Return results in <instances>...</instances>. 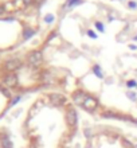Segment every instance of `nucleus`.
I'll return each instance as SVG.
<instances>
[{
	"label": "nucleus",
	"mask_w": 137,
	"mask_h": 148,
	"mask_svg": "<svg viewBox=\"0 0 137 148\" xmlns=\"http://www.w3.org/2000/svg\"><path fill=\"white\" fill-rule=\"evenodd\" d=\"M65 120H66V124L70 128H75V125H77V112L74 109L69 108L65 113Z\"/></svg>",
	"instance_id": "f257e3e1"
},
{
	"label": "nucleus",
	"mask_w": 137,
	"mask_h": 148,
	"mask_svg": "<svg viewBox=\"0 0 137 148\" xmlns=\"http://www.w3.org/2000/svg\"><path fill=\"white\" fill-rule=\"evenodd\" d=\"M42 59H43V55L38 50L32 51V53L28 54V62H30V65H32V66H38V65L42 62Z\"/></svg>",
	"instance_id": "f03ea898"
},
{
	"label": "nucleus",
	"mask_w": 137,
	"mask_h": 148,
	"mask_svg": "<svg viewBox=\"0 0 137 148\" xmlns=\"http://www.w3.org/2000/svg\"><path fill=\"white\" fill-rule=\"evenodd\" d=\"M97 106H98L97 98H94V97H90V96H87L86 101L83 102L82 108H83L85 110H87V112H94V110L97 109Z\"/></svg>",
	"instance_id": "7ed1b4c3"
},
{
	"label": "nucleus",
	"mask_w": 137,
	"mask_h": 148,
	"mask_svg": "<svg viewBox=\"0 0 137 148\" xmlns=\"http://www.w3.org/2000/svg\"><path fill=\"white\" fill-rule=\"evenodd\" d=\"M48 100H50V102L52 104V105H55V106H61V105H63V104L66 102V97L62 96V94H59V93L48 94Z\"/></svg>",
	"instance_id": "20e7f679"
},
{
	"label": "nucleus",
	"mask_w": 137,
	"mask_h": 148,
	"mask_svg": "<svg viewBox=\"0 0 137 148\" xmlns=\"http://www.w3.org/2000/svg\"><path fill=\"white\" fill-rule=\"evenodd\" d=\"M0 148H14L8 133H5L4 131H0Z\"/></svg>",
	"instance_id": "39448f33"
},
{
	"label": "nucleus",
	"mask_w": 137,
	"mask_h": 148,
	"mask_svg": "<svg viewBox=\"0 0 137 148\" xmlns=\"http://www.w3.org/2000/svg\"><path fill=\"white\" fill-rule=\"evenodd\" d=\"M87 98V94L85 93V92H81V90H78V92H75V93H73V101H74V104H77V105H83V102L86 101Z\"/></svg>",
	"instance_id": "423d86ee"
},
{
	"label": "nucleus",
	"mask_w": 137,
	"mask_h": 148,
	"mask_svg": "<svg viewBox=\"0 0 137 148\" xmlns=\"http://www.w3.org/2000/svg\"><path fill=\"white\" fill-rule=\"evenodd\" d=\"M4 66L7 67L8 70H16V69H19V66H20V61L16 58L8 59L7 62L4 63Z\"/></svg>",
	"instance_id": "0eeeda50"
},
{
	"label": "nucleus",
	"mask_w": 137,
	"mask_h": 148,
	"mask_svg": "<svg viewBox=\"0 0 137 148\" xmlns=\"http://www.w3.org/2000/svg\"><path fill=\"white\" fill-rule=\"evenodd\" d=\"M5 84H7L8 86H15L16 85V78L14 77V75H8L7 78H5Z\"/></svg>",
	"instance_id": "6e6552de"
},
{
	"label": "nucleus",
	"mask_w": 137,
	"mask_h": 148,
	"mask_svg": "<svg viewBox=\"0 0 137 148\" xmlns=\"http://www.w3.org/2000/svg\"><path fill=\"white\" fill-rule=\"evenodd\" d=\"M32 32H34V31H32V30H30V28H27V31L24 32V35H26V38H28V36H30V35H32Z\"/></svg>",
	"instance_id": "1a4fd4ad"
},
{
	"label": "nucleus",
	"mask_w": 137,
	"mask_h": 148,
	"mask_svg": "<svg viewBox=\"0 0 137 148\" xmlns=\"http://www.w3.org/2000/svg\"><path fill=\"white\" fill-rule=\"evenodd\" d=\"M129 7L130 8H134V7H136V3H134V1H130V3H129Z\"/></svg>",
	"instance_id": "9d476101"
},
{
	"label": "nucleus",
	"mask_w": 137,
	"mask_h": 148,
	"mask_svg": "<svg viewBox=\"0 0 137 148\" xmlns=\"http://www.w3.org/2000/svg\"><path fill=\"white\" fill-rule=\"evenodd\" d=\"M3 14H4V7L0 5V15H3Z\"/></svg>",
	"instance_id": "9b49d317"
},
{
	"label": "nucleus",
	"mask_w": 137,
	"mask_h": 148,
	"mask_svg": "<svg viewBox=\"0 0 137 148\" xmlns=\"http://www.w3.org/2000/svg\"><path fill=\"white\" fill-rule=\"evenodd\" d=\"M23 1H24V3H26V4H30V3H31V1H32V0H23Z\"/></svg>",
	"instance_id": "f8f14e48"
}]
</instances>
